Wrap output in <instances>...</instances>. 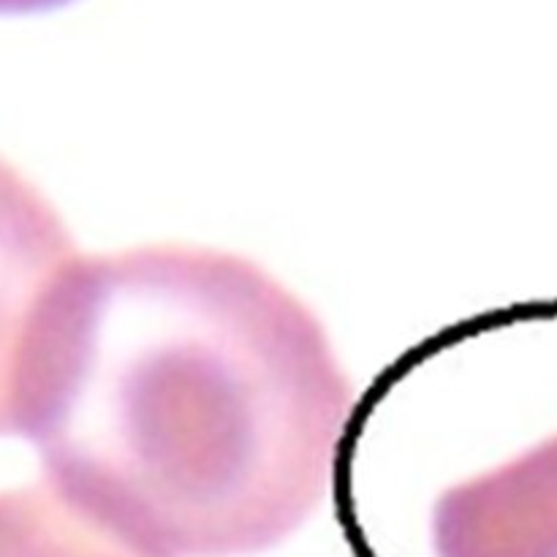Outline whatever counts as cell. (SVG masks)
I'll return each mask as SVG.
<instances>
[{"instance_id":"277c9868","label":"cell","mask_w":557,"mask_h":557,"mask_svg":"<svg viewBox=\"0 0 557 557\" xmlns=\"http://www.w3.org/2000/svg\"><path fill=\"white\" fill-rule=\"evenodd\" d=\"M63 3L69 0H0V14H25V11H44Z\"/></svg>"},{"instance_id":"3957f363","label":"cell","mask_w":557,"mask_h":557,"mask_svg":"<svg viewBox=\"0 0 557 557\" xmlns=\"http://www.w3.org/2000/svg\"><path fill=\"white\" fill-rule=\"evenodd\" d=\"M0 557H141L47 484L0 493Z\"/></svg>"},{"instance_id":"6da1fadb","label":"cell","mask_w":557,"mask_h":557,"mask_svg":"<svg viewBox=\"0 0 557 557\" xmlns=\"http://www.w3.org/2000/svg\"><path fill=\"white\" fill-rule=\"evenodd\" d=\"M354 400L321 319L264 267L141 245L60 277L16 435L136 555L248 557L319 511Z\"/></svg>"},{"instance_id":"7a4b0ae2","label":"cell","mask_w":557,"mask_h":557,"mask_svg":"<svg viewBox=\"0 0 557 557\" xmlns=\"http://www.w3.org/2000/svg\"><path fill=\"white\" fill-rule=\"evenodd\" d=\"M74 259V239L58 210L0 158V435H16L33 341Z\"/></svg>"}]
</instances>
